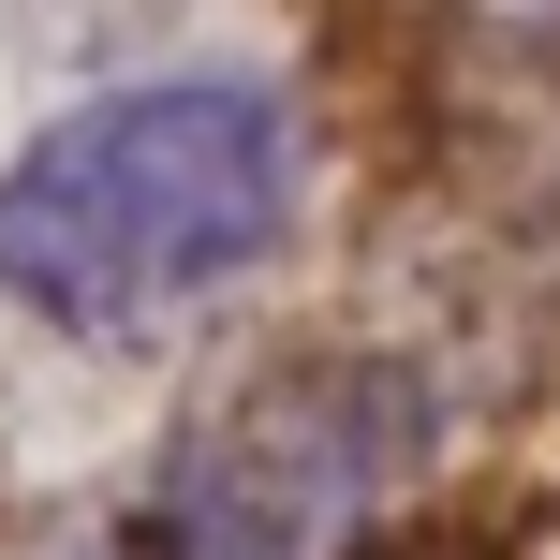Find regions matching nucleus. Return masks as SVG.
I'll return each instance as SVG.
<instances>
[{
    "label": "nucleus",
    "instance_id": "1",
    "mask_svg": "<svg viewBox=\"0 0 560 560\" xmlns=\"http://www.w3.org/2000/svg\"><path fill=\"white\" fill-rule=\"evenodd\" d=\"M310 148L266 74H148L0 163V295L59 339H163L295 236Z\"/></svg>",
    "mask_w": 560,
    "mask_h": 560
},
{
    "label": "nucleus",
    "instance_id": "2",
    "mask_svg": "<svg viewBox=\"0 0 560 560\" xmlns=\"http://www.w3.org/2000/svg\"><path fill=\"white\" fill-rule=\"evenodd\" d=\"M398 443H413V398L384 369L325 354V369H266L163 487H148L133 532H104V560H339L369 502H384Z\"/></svg>",
    "mask_w": 560,
    "mask_h": 560
}]
</instances>
